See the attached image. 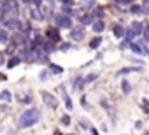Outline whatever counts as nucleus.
<instances>
[{"instance_id": "1", "label": "nucleus", "mask_w": 149, "mask_h": 135, "mask_svg": "<svg viewBox=\"0 0 149 135\" xmlns=\"http://www.w3.org/2000/svg\"><path fill=\"white\" fill-rule=\"evenodd\" d=\"M37 121H39V111H37V109H28V111H25V112L21 114V118H19V126H21V128H28V126L35 125Z\"/></svg>"}, {"instance_id": "2", "label": "nucleus", "mask_w": 149, "mask_h": 135, "mask_svg": "<svg viewBox=\"0 0 149 135\" xmlns=\"http://www.w3.org/2000/svg\"><path fill=\"white\" fill-rule=\"evenodd\" d=\"M54 19H56V25H58L60 28H70V26H72L70 18H68V16H65V14H60V16H56Z\"/></svg>"}, {"instance_id": "3", "label": "nucleus", "mask_w": 149, "mask_h": 135, "mask_svg": "<svg viewBox=\"0 0 149 135\" xmlns=\"http://www.w3.org/2000/svg\"><path fill=\"white\" fill-rule=\"evenodd\" d=\"M42 100H44L49 107H56V105H58V100H56L51 93H47V91H42Z\"/></svg>"}, {"instance_id": "4", "label": "nucleus", "mask_w": 149, "mask_h": 135, "mask_svg": "<svg viewBox=\"0 0 149 135\" xmlns=\"http://www.w3.org/2000/svg\"><path fill=\"white\" fill-rule=\"evenodd\" d=\"M70 37H72L74 40H83V37H84V30H83V26H76V28H72Z\"/></svg>"}, {"instance_id": "5", "label": "nucleus", "mask_w": 149, "mask_h": 135, "mask_svg": "<svg viewBox=\"0 0 149 135\" xmlns=\"http://www.w3.org/2000/svg\"><path fill=\"white\" fill-rule=\"evenodd\" d=\"M4 23H6V26H7L9 30H18V28H21V21H19L18 18H11V19H6Z\"/></svg>"}, {"instance_id": "6", "label": "nucleus", "mask_w": 149, "mask_h": 135, "mask_svg": "<svg viewBox=\"0 0 149 135\" xmlns=\"http://www.w3.org/2000/svg\"><path fill=\"white\" fill-rule=\"evenodd\" d=\"M142 30H144V25H142L140 21H133L132 26H130V33H132V35H139Z\"/></svg>"}, {"instance_id": "7", "label": "nucleus", "mask_w": 149, "mask_h": 135, "mask_svg": "<svg viewBox=\"0 0 149 135\" xmlns=\"http://www.w3.org/2000/svg\"><path fill=\"white\" fill-rule=\"evenodd\" d=\"M47 37H49L51 40H58V39H60V33H58L56 28H47Z\"/></svg>"}, {"instance_id": "8", "label": "nucleus", "mask_w": 149, "mask_h": 135, "mask_svg": "<svg viewBox=\"0 0 149 135\" xmlns=\"http://www.w3.org/2000/svg\"><path fill=\"white\" fill-rule=\"evenodd\" d=\"M30 18H32V19H44V18H42V13H40L37 7H35V9H30Z\"/></svg>"}, {"instance_id": "9", "label": "nucleus", "mask_w": 149, "mask_h": 135, "mask_svg": "<svg viewBox=\"0 0 149 135\" xmlns=\"http://www.w3.org/2000/svg\"><path fill=\"white\" fill-rule=\"evenodd\" d=\"M130 47H132V51L137 53V54H142V53H144V47L139 46V44H132V42H130Z\"/></svg>"}, {"instance_id": "10", "label": "nucleus", "mask_w": 149, "mask_h": 135, "mask_svg": "<svg viewBox=\"0 0 149 135\" xmlns=\"http://www.w3.org/2000/svg\"><path fill=\"white\" fill-rule=\"evenodd\" d=\"M112 28H114V35H116V37H121V35L125 33V30H123V26H119V25H114Z\"/></svg>"}, {"instance_id": "11", "label": "nucleus", "mask_w": 149, "mask_h": 135, "mask_svg": "<svg viewBox=\"0 0 149 135\" xmlns=\"http://www.w3.org/2000/svg\"><path fill=\"white\" fill-rule=\"evenodd\" d=\"M100 44H102V39H100V37H95V39H93V40L90 42V47H93V49H97V47H98Z\"/></svg>"}, {"instance_id": "12", "label": "nucleus", "mask_w": 149, "mask_h": 135, "mask_svg": "<svg viewBox=\"0 0 149 135\" xmlns=\"http://www.w3.org/2000/svg\"><path fill=\"white\" fill-rule=\"evenodd\" d=\"M0 100L2 102H11V93L9 91H2L0 93Z\"/></svg>"}, {"instance_id": "13", "label": "nucleus", "mask_w": 149, "mask_h": 135, "mask_svg": "<svg viewBox=\"0 0 149 135\" xmlns=\"http://www.w3.org/2000/svg\"><path fill=\"white\" fill-rule=\"evenodd\" d=\"M49 70L53 74H61L63 72V69H61V67H58V65H49Z\"/></svg>"}, {"instance_id": "14", "label": "nucleus", "mask_w": 149, "mask_h": 135, "mask_svg": "<svg viewBox=\"0 0 149 135\" xmlns=\"http://www.w3.org/2000/svg\"><path fill=\"white\" fill-rule=\"evenodd\" d=\"M9 40V33L6 30H0V42H7Z\"/></svg>"}, {"instance_id": "15", "label": "nucleus", "mask_w": 149, "mask_h": 135, "mask_svg": "<svg viewBox=\"0 0 149 135\" xmlns=\"http://www.w3.org/2000/svg\"><path fill=\"white\" fill-rule=\"evenodd\" d=\"M83 7H86V9H93V7H95V2H93V0H83Z\"/></svg>"}, {"instance_id": "16", "label": "nucleus", "mask_w": 149, "mask_h": 135, "mask_svg": "<svg viewBox=\"0 0 149 135\" xmlns=\"http://www.w3.org/2000/svg\"><path fill=\"white\" fill-rule=\"evenodd\" d=\"M81 23H83V25H90V23H93V18L86 14V16H83V18H81Z\"/></svg>"}, {"instance_id": "17", "label": "nucleus", "mask_w": 149, "mask_h": 135, "mask_svg": "<svg viewBox=\"0 0 149 135\" xmlns=\"http://www.w3.org/2000/svg\"><path fill=\"white\" fill-rule=\"evenodd\" d=\"M93 30H95V32H102V30H104V23H102V21L93 23Z\"/></svg>"}, {"instance_id": "18", "label": "nucleus", "mask_w": 149, "mask_h": 135, "mask_svg": "<svg viewBox=\"0 0 149 135\" xmlns=\"http://www.w3.org/2000/svg\"><path fill=\"white\" fill-rule=\"evenodd\" d=\"M19 61H21L19 58H11V61L7 63V67H9V69H13V67H16V65L19 63Z\"/></svg>"}, {"instance_id": "19", "label": "nucleus", "mask_w": 149, "mask_h": 135, "mask_svg": "<svg viewBox=\"0 0 149 135\" xmlns=\"http://www.w3.org/2000/svg\"><path fill=\"white\" fill-rule=\"evenodd\" d=\"M19 102L21 104H30V95H19Z\"/></svg>"}, {"instance_id": "20", "label": "nucleus", "mask_w": 149, "mask_h": 135, "mask_svg": "<svg viewBox=\"0 0 149 135\" xmlns=\"http://www.w3.org/2000/svg\"><path fill=\"white\" fill-rule=\"evenodd\" d=\"M140 11L146 13V14H149V0H146V2H144V6L140 7Z\"/></svg>"}, {"instance_id": "21", "label": "nucleus", "mask_w": 149, "mask_h": 135, "mask_svg": "<svg viewBox=\"0 0 149 135\" xmlns=\"http://www.w3.org/2000/svg\"><path fill=\"white\" fill-rule=\"evenodd\" d=\"M23 40H25V35H19V33H18V35L14 37V42H16V44H18V42H23Z\"/></svg>"}, {"instance_id": "22", "label": "nucleus", "mask_w": 149, "mask_h": 135, "mask_svg": "<svg viewBox=\"0 0 149 135\" xmlns=\"http://www.w3.org/2000/svg\"><path fill=\"white\" fill-rule=\"evenodd\" d=\"M121 88H123V91H125V93H130V90H132L128 83H123V86H121Z\"/></svg>"}, {"instance_id": "23", "label": "nucleus", "mask_w": 149, "mask_h": 135, "mask_svg": "<svg viewBox=\"0 0 149 135\" xmlns=\"http://www.w3.org/2000/svg\"><path fill=\"white\" fill-rule=\"evenodd\" d=\"M130 11H132L133 14H139V13H140V6H133V7H132Z\"/></svg>"}, {"instance_id": "24", "label": "nucleus", "mask_w": 149, "mask_h": 135, "mask_svg": "<svg viewBox=\"0 0 149 135\" xmlns=\"http://www.w3.org/2000/svg\"><path fill=\"white\" fill-rule=\"evenodd\" d=\"M14 49H16V44H9V47H7V53H9V54H13V53H14Z\"/></svg>"}, {"instance_id": "25", "label": "nucleus", "mask_w": 149, "mask_h": 135, "mask_svg": "<svg viewBox=\"0 0 149 135\" xmlns=\"http://www.w3.org/2000/svg\"><path fill=\"white\" fill-rule=\"evenodd\" d=\"M61 125H70V118L68 116H63L61 118Z\"/></svg>"}, {"instance_id": "26", "label": "nucleus", "mask_w": 149, "mask_h": 135, "mask_svg": "<svg viewBox=\"0 0 149 135\" xmlns=\"http://www.w3.org/2000/svg\"><path fill=\"white\" fill-rule=\"evenodd\" d=\"M95 16H97V18H102V16H104V11H102V9H95Z\"/></svg>"}, {"instance_id": "27", "label": "nucleus", "mask_w": 149, "mask_h": 135, "mask_svg": "<svg viewBox=\"0 0 149 135\" xmlns=\"http://www.w3.org/2000/svg\"><path fill=\"white\" fill-rule=\"evenodd\" d=\"M53 47H54V46H53V42H46V47H44V49H46V51H51Z\"/></svg>"}, {"instance_id": "28", "label": "nucleus", "mask_w": 149, "mask_h": 135, "mask_svg": "<svg viewBox=\"0 0 149 135\" xmlns=\"http://www.w3.org/2000/svg\"><path fill=\"white\" fill-rule=\"evenodd\" d=\"M65 104H67V107H68V109H72V102H70V98H68L67 95H65Z\"/></svg>"}, {"instance_id": "29", "label": "nucleus", "mask_w": 149, "mask_h": 135, "mask_svg": "<svg viewBox=\"0 0 149 135\" xmlns=\"http://www.w3.org/2000/svg\"><path fill=\"white\" fill-rule=\"evenodd\" d=\"M93 79H97V74H91V76H88V77H86V83H90V81H93Z\"/></svg>"}, {"instance_id": "30", "label": "nucleus", "mask_w": 149, "mask_h": 135, "mask_svg": "<svg viewBox=\"0 0 149 135\" xmlns=\"http://www.w3.org/2000/svg\"><path fill=\"white\" fill-rule=\"evenodd\" d=\"M144 37L149 40V26H146V32H144Z\"/></svg>"}, {"instance_id": "31", "label": "nucleus", "mask_w": 149, "mask_h": 135, "mask_svg": "<svg viewBox=\"0 0 149 135\" xmlns=\"http://www.w3.org/2000/svg\"><path fill=\"white\" fill-rule=\"evenodd\" d=\"M0 65H4V53H0Z\"/></svg>"}, {"instance_id": "32", "label": "nucleus", "mask_w": 149, "mask_h": 135, "mask_svg": "<svg viewBox=\"0 0 149 135\" xmlns=\"http://www.w3.org/2000/svg\"><path fill=\"white\" fill-rule=\"evenodd\" d=\"M121 2H125V4H130V2H133V0H121Z\"/></svg>"}, {"instance_id": "33", "label": "nucleus", "mask_w": 149, "mask_h": 135, "mask_svg": "<svg viewBox=\"0 0 149 135\" xmlns=\"http://www.w3.org/2000/svg\"><path fill=\"white\" fill-rule=\"evenodd\" d=\"M21 2H23V4H30V2H32V0H21Z\"/></svg>"}, {"instance_id": "34", "label": "nucleus", "mask_w": 149, "mask_h": 135, "mask_svg": "<svg viewBox=\"0 0 149 135\" xmlns=\"http://www.w3.org/2000/svg\"><path fill=\"white\" fill-rule=\"evenodd\" d=\"M2 79H4V76H2V72H0V81H2Z\"/></svg>"}, {"instance_id": "35", "label": "nucleus", "mask_w": 149, "mask_h": 135, "mask_svg": "<svg viewBox=\"0 0 149 135\" xmlns=\"http://www.w3.org/2000/svg\"><path fill=\"white\" fill-rule=\"evenodd\" d=\"M144 135H149V132H146V133H144Z\"/></svg>"}, {"instance_id": "36", "label": "nucleus", "mask_w": 149, "mask_h": 135, "mask_svg": "<svg viewBox=\"0 0 149 135\" xmlns=\"http://www.w3.org/2000/svg\"><path fill=\"white\" fill-rule=\"evenodd\" d=\"M116 2H118V0H116Z\"/></svg>"}]
</instances>
